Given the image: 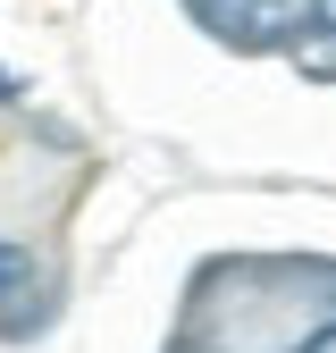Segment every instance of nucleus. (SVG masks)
<instances>
[{"label": "nucleus", "instance_id": "f257e3e1", "mask_svg": "<svg viewBox=\"0 0 336 353\" xmlns=\"http://www.w3.org/2000/svg\"><path fill=\"white\" fill-rule=\"evenodd\" d=\"M42 294V270H34V252L17 236H0V312H25V303Z\"/></svg>", "mask_w": 336, "mask_h": 353}, {"label": "nucleus", "instance_id": "f03ea898", "mask_svg": "<svg viewBox=\"0 0 336 353\" xmlns=\"http://www.w3.org/2000/svg\"><path fill=\"white\" fill-rule=\"evenodd\" d=\"M303 17H311V34H328V42H336V0H303Z\"/></svg>", "mask_w": 336, "mask_h": 353}]
</instances>
